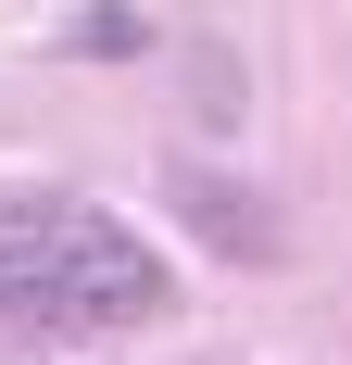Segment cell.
I'll list each match as a JSON object with an SVG mask.
<instances>
[{"label": "cell", "instance_id": "obj_1", "mask_svg": "<svg viewBox=\"0 0 352 365\" xmlns=\"http://www.w3.org/2000/svg\"><path fill=\"white\" fill-rule=\"evenodd\" d=\"M139 315H164V252L139 227L88 215V202H13L0 189V328L101 340Z\"/></svg>", "mask_w": 352, "mask_h": 365}, {"label": "cell", "instance_id": "obj_3", "mask_svg": "<svg viewBox=\"0 0 352 365\" xmlns=\"http://www.w3.org/2000/svg\"><path fill=\"white\" fill-rule=\"evenodd\" d=\"M139 13H126V0H113V13H76V26H63V51H113V63H126V51H139Z\"/></svg>", "mask_w": 352, "mask_h": 365}, {"label": "cell", "instance_id": "obj_2", "mask_svg": "<svg viewBox=\"0 0 352 365\" xmlns=\"http://www.w3.org/2000/svg\"><path fill=\"white\" fill-rule=\"evenodd\" d=\"M176 215H189V240L227 252V264H277V252H289V227L264 215V189L214 177V164H176Z\"/></svg>", "mask_w": 352, "mask_h": 365}]
</instances>
